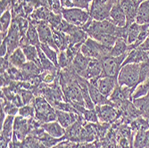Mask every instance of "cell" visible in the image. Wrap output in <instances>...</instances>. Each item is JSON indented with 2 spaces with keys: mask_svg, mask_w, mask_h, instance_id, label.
I'll return each mask as SVG.
<instances>
[{
  "mask_svg": "<svg viewBox=\"0 0 149 148\" xmlns=\"http://www.w3.org/2000/svg\"><path fill=\"white\" fill-rule=\"evenodd\" d=\"M35 109V120L40 123L56 120V111L43 97H35L32 103Z\"/></svg>",
  "mask_w": 149,
  "mask_h": 148,
  "instance_id": "cell-1",
  "label": "cell"
},
{
  "mask_svg": "<svg viewBox=\"0 0 149 148\" xmlns=\"http://www.w3.org/2000/svg\"><path fill=\"white\" fill-rule=\"evenodd\" d=\"M118 85L136 88L139 85V63H129L121 67L117 78Z\"/></svg>",
  "mask_w": 149,
  "mask_h": 148,
  "instance_id": "cell-2",
  "label": "cell"
},
{
  "mask_svg": "<svg viewBox=\"0 0 149 148\" xmlns=\"http://www.w3.org/2000/svg\"><path fill=\"white\" fill-rule=\"evenodd\" d=\"M111 49L112 47H105L88 37V38L81 45L79 52L88 58L102 59L111 55Z\"/></svg>",
  "mask_w": 149,
  "mask_h": 148,
  "instance_id": "cell-3",
  "label": "cell"
},
{
  "mask_svg": "<svg viewBox=\"0 0 149 148\" xmlns=\"http://www.w3.org/2000/svg\"><path fill=\"white\" fill-rule=\"evenodd\" d=\"M128 53L120 56H108L100 59L101 63H102V75L101 76L112 77V78L117 79L121 67H123V62L128 56Z\"/></svg>",
  "mask_w": 149,
  "mask_h": 148,
  "instance_id": "cell-4",
  "label": "cell"
},
{
  "mask_svg": "<svg viewBox=\"0 0 149 148\" xmlns=\"http://www.w3.org/2000/svg\"><path fill=\"white\" fill-rule=\"evenodd\" d=\"M61 15L64 21L79 28H82L90 19L88 11L77 7L62 8Z\"/></svg>",
  "mask_w": 149,
  "mask_h": 148,
  "instance_id": "cell-5",
  "label": "cell"
},
{
  "mask_svg": "<svg viewBox=\"0 0 149 148\" xmlns=\"http://www.w3.org/2000/svg\"><path fill=\"white\" fill-rule=\"evenodd\" d=\"M32 119H25L22 116H17L15 118L13 123V136L15 141H23L28 136L30 131H31Z\"/></svg>",
  "mask_w": 149,
  "mask_h": 148,
  "instance_id": "cell-6",
  "label": "cell"
},
{
  "mask_svg": "<svg viewBox=\"0 0 149 148\" xmlns=\"http://www.w3.org/2000/svg\"><path fill=\"white\" fill-rule=\"evenodd\" d=\"M21 38H22V36L20 33L17 21H16V19H13L12 22L10 29L8 31V33L6 35V38L4 39L6 43L7 49H8V53H7L6 57H8L15 49L20 47Z\"/></svg>",
  "mask_w": 149,
  "mask_h": 148,
  "instance_id": "cell-7",
  "label": "cell"
},
{
  "mask_svg": "<svg viewBox=\"0 0 149 148\" xmlns=\"http://www.w3.org/2000/svg\"><path fill=\"white\" fill-rule=\"evenodd\" d=\"M88 81L96 86L97 89L103 94V95L109 98V97L112 95V93L115 89V88L118 86V81L116 78L112 77H100L98 79H95L88 80Z\"/></svg>",
  "mask_w": 149,
  "mask_h": 148,
  "instance_id": "cell-8",
  "label": "cell"
},
{
  "mask_svg": "<svg viewBox=\"0 0 149 148\" xmlns=\"http://www.w3.org/2000/svg\"><path fill=\"white\" fill-rule=\"evenodd\" d=\"M95 109L97 111L98 120L101 123H111L119 116V110L114 104L96 105Z\"/></svg>",
  "mask_w": 149,
  "mask_h": 148,
  "instance_id": "cell-9",
  "label": "cell"
},
{
  "mask_svg": "<svg viewBox=\"0 0 149 148\" xmlns=\"http://www.w3.org/2000/svg\"><path fill=\"white\" fill-rule=\"evenodd\" d=\"M36 26H37V30L38 32L40 43L47 44L58 52L59 49L56 45L55 39H54L53 30L51 29V26L48 24V22L45 21H40L37 22Z\"/></svg>",
  "mask_w": 149,
  "mask_h": 148,
  "instance_id": "cell-10",
  "label": "cell"
},
{
  "mask_svg": "<svg viewBox=\"0 0 149 148\" xmlns=\"http://www.w3.org/2000/svg\"><path fill=\"white\" fill-rule=\"evenodd\" d=\"M139 4L140 3H139L137 0H120V6L123 10L127 19L126 26H130L134 22Z\"/></svg>",
  "mask_w": 149,
  "mask_h": 148,
  "instance_id": "cell-11",
  "label": "cell"
},
{
  "mask_svg": "<svg viewBox=\"0 0 149 148\" xmlns=\"http://www.w3.org/2000/svg\"><path fill=\"white\" fill-rule=\"evenodd\" d=\"M102 75V63L100 59L89 58L88 67L83 75V79L87 80H91L98 79Z\"/></svg>",
  "mask_w": 149,
  "mask_h": 148,
  "instance_id": "cell-12",
  "label": "cell"
},
{
  "mask_svg": "<svg viewBox=\"0 0 149 148\" xmlns=\"http://www.w3.org/2000/svg\"><path fill=\"white\" fill-rule=\"evenodd\" d=\"M56 120L65 129L70 128L79 119L82 117L81 114L75 113H69V112H64L60 110H56Z\"/></svg>",
  "mask_w": 149,
  "mask_h": 148,
  "instance_id": "cell-13",
  "label": "cell"
},
{
  "mask_svg": "<svg viewBox=\"0 0 149 148\" xmlns=\"http://www.w3.org/2000/svg\"><path fill=\"white\" fill-rule=\"evenodd\" d=\"M41 128L49 136L55 138H63L65 136L66 129L61 126V124L57 120H56V122H47V123H42Z\"/></svg>",
  "mask_w": 149,
  "mask_h": 148,
  "instance_id": "cell-14",
  "label": "cell"
},
{
  "mask_svg": "<svg viewBox=\"0 0 149 148\" xmlns=\"http://www.w3.org/2000/svg\"><path fill=\"white\" fill-rule=\"evenodd\" d=\"M109 20L117 27H125L127 24V19L126 15L121 9L120 3H117L113 5V6L111 9L110 12V17Z\"/></svg>",
  "mask_w": 149,
  "mask_h": 148,
  "instance_id": "cell-15",
  "label": "cell"
},
{
  "mask_svg": "<svg viewBox=\"0 0 149 148\" xmlns=\"http://www.w3.org/2000/svg\"><path fill=\"white\" fill-rule=\"evenodd\" d=\"M147 59H149V53L145 52L138 47L128 53V56L125 58L123 66L129 63H140Z\"/></svg>",
  "mask_w": 149,
  "mask_h": 148,
  "instance_id": "cell-16",
  "label": "cell"
},
{
  "mask_svg": "<svg viewBox=\"0 0 149 148\" xmlns=\"http://www.w3.org/2000/svg\"><path fill=\"white\" fill-rule=\"evenodd\" d=\"M88 61H89L88 57H86L80 52H79L77 55L75 56V57L73 59L71 66H72V68L73 69V71L79 77L82 78L84 73H85V71L87 69V67H88Z\"/></svg>",
  "mask_w": 149,
  "mask_h": 148,
  "instance_id": "cell-17",
  "label": "cell"
},
{
  "mask_svg": "<svg viewBox=\"0 0 149 148\" xmlns=\"http://www.w3.org/2000/svg\"><path fill=\"white\" fill-rule=\"evenodd\" d=\"M88 88L89 92V96L91 97L92 102L96 105H103V104H113V103L109 100V98L105 97L103 94L97 89L96 86L91 84L89 81L88 83Z\"/></svg>",
  "mask_w": 149,
  "mask_h": 148,
  "instance_id": "cell-18",
  "label": "cell"
},
{
  "mask_svg": "<svg viewBox=\"0 0 149 148\" xmlns=\"http://www.w3.org/2000/svg\"><path fill=\"white\" fill-rule=\"evenodd\" d=\"M13 123H15V116L7 115L3 125L1 126V139L10 142L13 136Z\"/></svg>",
  "mask_w": 149,
  "mask_h": 148,
  "instance_id": "cell-19",
  "label": "cell"
},
{
  "mask_svg": "<svg viewBox=\"0 0 149 148\" xmlns=\"http://www.w3.org/2000/svg\"><path fill=\"white\" fill-rule=\"evenodd\" d=\"M135 22L140 25L149 23V0H145L139 4Z\"/></svg>",
  "mask_w": 149,
  "mask_h": 148,
  "instance_id": "cell-20",
  "label": "cell"
},
{
  "mask_svg": "<svg viewBox=\"0 0 149 148\" xmlns=\"http://www.w3.org/2000/svg\"><path fill=\"white\" fill-rule=\"evenodd\" d=\"M7 58L10 62V64L18 69H21L22 67L28 62L21 47H18L17 49H15Z\"/></svg>",
  "mask_w": 149,
  "mask_h": 148,
  "instance_id": "cell-21",
  "label": "cell"
},
{
  "mask_svg": "<svg viewBox=\"0 0 149 148\" xmlns=\"http://www.w3.org/2000/svg\"><path fill=\"white\" fill-rule=\"evenodd\" d=\"M24 53V55L27 58V61L28 62H32L34 63H36L40 69H42V66H41V63H40V60H39V57H38V48L37 47L33 46V45H31V44H28L26 46H23L21 47Z\"/></svg>",
  "mask_w": 149,
  "mask_h": 148,
  "instance_id": "cell-22",
  "label": "cell"
},
{
  "mask_svg": "<svg viewBox=\"0 0 149 148\" xmlns=\"http://www.w3.org/2000/svg\"><path fill=\"white\" fill-rule=\"evenodd\" d=\"M89 38L97 40V42L108 47H113L117 40V38L114 35L105 34V33H96L91 35Z\"/></svg>",
  "mask_w": 149,
  "mask_h": 148,
  "instance_id": "cell-23",
  "label": "cell"
},
{
  "mask_svg": "<svg viewBox=\"0 0 149 148\" xmlns=\"http://www.w3.org/2000/svg\"><path fill=\"white\" fill-rule=\"evenodd\" d=\"M149 130H139L133 138V148H146Z\"/></svg>",
  "mask_w": 149,
  "mask_h": 148,
  "instance_id": "cell-24",
  "label": "cell"
},
{
  "mask_svg": "<svg viewBox=\"0 0 149 148\" xmlns=\"http://www.w3.org/2000/svg\"><path fill=\"white\" fill-rule=\"evenodd\" d=\"M129 52V46L125 39L123 38H117L115 44L111 49L112 56H120Z\"/></svg>",
  "mask_w": 149,
  "mask_h": 148,
  "instance_id": "cell-25",
  "label": "cell"
},
{
  "mask_svg": "<svg viewBox=\"0 0 149 148\" xmlns=\"http://www.w3.org/2000/svg\"><path fill=\"white\" fill-rule=\"evenodd\" d=\"M1 41L6 38L8 31L12 24V13L10 10L6 11L1 15Z\"/></svg>",
  "mask_w": 149,
  "mask_h": 148,
  "instance_id": "cell-26",
  "label": "cell"
},
{
  "mask_svg": "<svg viewBox=\"0 0 149 148\" xmlns=\"http://www.w3.org/2000/svg\"><path fill=\"white\" fill-rule=\"evenodd\" d=\"M140 31H141V25L137 23L136 22L128 26V35H127L128 45L131 46L137 41Z\"/></svg>",
  "mask_w": 149,
  "mask_h": 148,
  "instance_id": "cell-27",
  "label": "cell"
},
{
  "mask_svg": "<svg viewBox=\"0 0 149 148\" xmlns=\"http://www.w3.org/2000/svg\"><path fill=\"white\" fill-rule=\"evenodd\" d=\"M60 1L62 6L64 8L77 7V8H81L89 11L88 6H89V3L92 0H60Z\"/></svg>",
  "mask_w": 149,
  "mask_h": 148,
  "instance_id": "cell-28",
  "label": "cell"
},
{
  "mask_svg": "<svg viewBox=\"0 0 149 148\" xmlns=\"http://www.w3.org/2000/svg\"><path fill=\"white\" fill-rule=\"evenodd\" d=\"M26 38L28 39V42L31 45H33L35 47H38L40 45V40L38 32L37 30V26L33 23H30L29 29L26 33Z\"/></svg>",
  "mask_w": 149,
  "mask_h": 148,
  "instance_id": "cell-29",
  "label": "cell"
},
{
  "mask_svg": "<svg viewBox=\"0 0 149 148\" xmlns=\"http://www.w3.org/2000/svg\"><path fill=\"white\" fill-rule=\"evenodd\" d=\"M39 47L41 48V50L44 52V54L47 56V57L55 64L57 68L58 67V56H57V51L55 50L54 48H52L51 47H49L48 45L47 44H44V43H40L39 45Z\"/></svg>",
  "mask_w": 149,
  "mask_h": 148,
  "instance_id": "cell-30",
  "label": "cell"
},
{
  "mask_svg": "<svg viewBox=\"0 0 149 148\" xmlns=\"http://www.w3.org/2000/svg\"><path fill=\"white\" fill-rule=\"evenodd\" d=\"M18 115L25 119L35 118V109L33 104H25L19 108Z\"/></svg>",
  "mask_w": 149,
  "mask_h": 148,
  "instance_id": "cell-31",
  "label": "cell"
},
{
  "mask_svg": "<svg viewBox=\"0 0 149 148\" xmlns=\"http://www.w3.org/2000/svg\"><path fill=\"white\" fill-rule=\"evenodd\" d=\"M82 117L85 122H88L89 123H98L99 120L97 117V113L96 109H86L82 113Z\"/></svg>",
  "mask_w": 149,
  "mask_h": 148,
  "instance_id": "cell-32",
  "label": "cell"
},
{
  "mask_svg": "<svg viewBox=\"0 0 149 148\" xmlns=\"http://www.w3.org/2000/svg\"><path fill=\"white\" fill-rule=\"evenodd\" d=\"M72 60L69 57V56L67 55L66 51H61L59 53L58 56V67H60L61 69H65L68 68L72 65Z\"/></svg>",
  "mask_w": 149,
  "mask_h": 148,
  "instance_id": "cell-33",
  "label": "cell"
},
{
  "mask_svg": "<svg viewBox=\"0 0 149 148\" xmlns=\"http://www.w3.org/2000/svg\"><path fill=\"white\" fill-rule=\"evenodd\" d=\"M149 76V59L139 63V84L143 83Z\"/></svg>",
  "mask_w": 149,
  "mask_h": 148,
  "instance_id": "cell-34",
  "label": "cell"
},
{
  "mask_svg": "<svg viewBox=\"0 0 149 148\" xmlns=\"http://www.w3.org/2000/svg\"><path fill=\"white\" fill-rule=\"evenodd\" d=\"M16 21H17L18 26H19V30H20L21 36L22 37L26 36L27 31H28L29 26H30L29 22L27 21L25 18H23V17H18V18H16Z\"/></svg>",
  "mask_w": 149,
  "mask_h": 148,
  "instance_id": "cell-35",
  "label": "cell"
},
{
  "mask_svg": "<svg viewBox=\"0 0 149 148\" xmlns=\"http://www.w3.org/2000/svg\"><path fill=\"white\" fill-rule=\"evenodd\" d=\"M8 53V49H7V46L5 40L1 41V47H0V56L1 57H6L7 56Z\"/></svg>",
  "mask_w": 149,
  "mask_h": 148,
  "instance_id": "cell-36",
  "label": "cell"
},
{
  "mask_svg": "<svg viewBox=\"0 0 149 148\" xmlns=\"http://www.w3.org/2000/svg\"><path fill=\"white\" fill-rule=\"evenodd\" d=\"M11 5V0H1V15L6 11L9 10Z\"/></svg>",
  "mask_w": 149,
  "mask_h": 148,
  "instance_id": "cell-37",
  "label": "cell"
},
{
  "mask_svg": "<svg viewBox=\"0 0 149 148\" xmlns=\"http://www.w3.org/2000/svg\"><path fill=\"white\" fill-rule=\"evenodd\" d=\"M146 148H149V135H148V142H147V146Z\"/></svg>",
  "mask_w": 149,
  "mask_h": 148,
  "instance_id": "cell-38",
  "label": "cell"
},
{
  "mask_svg": "<svg viewBox=\"0 0 149 148\" xmlns=\"http://www.w3.org/2000/svg\"><path fill=\"white\" fill-rule=\"evenodd\" d=\"M148 38H149V34H148Z\"/></svg>",
  "mask_w": 149,
  "mask_h": 148,
  "instance_id": "cell-39",
  "label": "cell"
},
{
  "mask_svg": "<svg viewBox=\"0 0 149 148\" xmlns=\"http://www.w3.org/2000/svg\"><path fill=\"white\" fill-rule=\"evenodd\" d=\"M148 95H149V94H148Z\"/></svg>",
  "mask_w": 149,
  "mask_h": 148,
  "instance_id": "cell-40",
  "label": "cell"
}]
</instances>
